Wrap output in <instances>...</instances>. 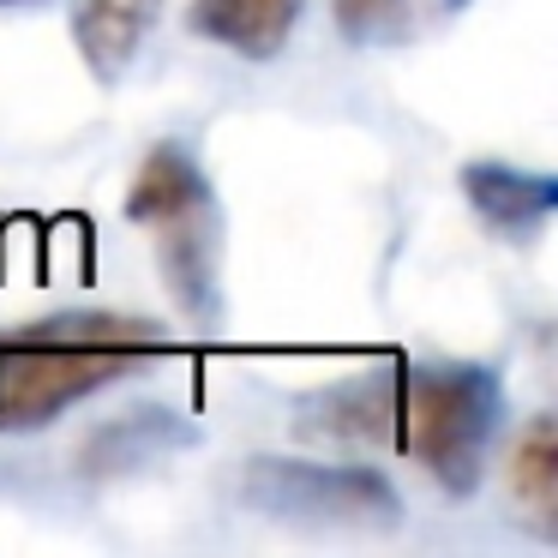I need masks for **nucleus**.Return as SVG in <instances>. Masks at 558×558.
Wrapping results in <instances>:
<instances>
[{"instance_id": "obj_1", "label": "nucleus", "mask_w": 558, "mask_h": 558, "mask_svg": "<svg viewBox=\"0 0 558 558\" xmlns=\"http://www.w3.org/2000/svg\"><path fill=\"white\" fill-rule=\"evenodd\" d=\"M505 390L486 366L469 361H421L385 366L301 402L306 438H349V445H390L414 457L445 493H474L493 450Z\"/></svg>"}, {"instance_id": "obj_2", "label": "nucleus", "mask_w": 558, "mask_h": 558, "mask_svg": "<svg viewBox=\"0 0 558 558\" xmlns=\"http://www.w3.org/2000/svg\"><path fill=\"white\" fill-rule=\"evenodd\" d=\"M169 349L157 325L121 313H54L0 337V433L49 426L78 397L150 366Z\"/></svg>"}, {"instance_id": "obj_3", "label": "nucleus", "mask_w": 558, "mask_h": 558, "mask_svg": "<svg viewBox=\"0 0 558 558\" xmlns=\"http://www.w3.org/2000/svg\"><path fill=\"white\" fill-rule=\"evenodd\" d=\"M126 217L138 229L157 234V265L169 282L174 306L198 325H210L222 306V222H217V198H210L205 169L193 162L186 145H157L133 174V193H126Z\"/></svg>"}, {"instance_id": "obj_4", "label": "nucleus", "mask_w": 558, "mask_h": 558, "mask_svg": "<svg viewBox=\"0 0 558 558\" xmlns=\"http://www.w3.org/2000/svg\"><path fill=\"white\" fill-rule=\"evenodd\" d=\"M241 498L270 522L294 529H397L402 498L366 462H301L253 457L241 474Z\"/></svg>"}, {"instance_id": "obj_5", "label": "nucleus", "mask_w": 558, "mask_h": 558, "mask_svg": "<svg viewBox=\"0 0 558 558\" xmlns=\"http://www.w3.org/2000/svg\"><path fill=\"white\" fill-rule=\"evenodd\" d=\"M462 193H469L474 217L493 234H510V241H529V234L546 229L558 205V181L541 169H510V162H469L462 169Z\"/></svg>"}, {"instance_id": "obj_6", "label": "nucleus", "mask_w": 558, "mask_h": 558, "mask_svg": "<svg viewBox=\"0 0 558 558\" xmlns=\"http://www.w3.org/2000/svg\"><path fill=\"white\" fill-rule=\"evenodd\" d=\"M157 13L162 0H73V43L102 85L133 73L138 49L157 31Z\"/></svg>"}, {"instance_id": "obj_7", "label": "nucleus", "mask_w": 558, "mask_h": 558, "mask_svg": "<svg viewBox=\"0 0 558 558\" xmlns=\"http://www.w3.org/2000/svg\"><path fill=\"white\" fill-rule=\"evenodd\" d=\"M306 0H193V37L234 49L241 61H270V54L289 49L294 25H301Z\"/></svg>"}, {"instance_id": "obj_8", "label": "nucleus", "mask_w": 558, "mask_h": 558, "mask_svg": "<svg viewBox=\"0 0 558 558\" xmlns=\"http://www.w3.org/2000/svg\"><path fill=\"white\" fill-rule=\"evenodd\" d=\"M193 445V426L174 421L169 409H133L121 414V421L97 426V433L78 445V474H126L138 469V462H157L162 450H181Z\"/></svg>"}, {"instance_id": "obj_9", "label": "nucleus", "mask_w": 558, "mask_h": 558, "mask_svg": "<svg viewBox=\"0 0 558 558\" xmlns=\"http://www.w3.org/2000/svg\"><path fill=\"white\" fill-rule=\"evenodd\" d=\"M469 0H330L337 31L361 49H390V43H414L457 19Z\"/></svg>"}, {"instance_id": "obj_10", "label": "nucleus", "mask_w": 558, "mask_h": 558, "mask_svg": "<svg viewBox=\"0 0 558 558\" xmlns=\"http://www.w3.org/2000/svg\"><path fill=\"white\" fill-rule=\"evenodd\" d=\"M505 481H510V498H517L541 529H553V517H558V426H553V414H534L517 433Z\"/></svg>"}, {"instance_id": "obj_11", "label": "nucleus", "mask_w": 558, "mask_h": 558, "mask_svg": "<svg viewBox=\"0 0 558 558\" xmlns=\"http://www.w3.org/2000/svg\"><path fill=\"white\" fill-rule=\"evenodd\" d=\"M0 7H19V0H0Z\"/></svg>"}]
</instances>
